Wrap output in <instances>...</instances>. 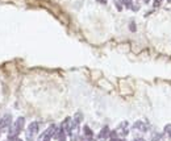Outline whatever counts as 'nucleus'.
<instances>
[{
	"label": "nucleus",
	"mask_w": 171,
	"mask_h": 141,
	"mask_svg": "<svg viewBox=\"0 0 171 141\" xmlns=\"http://www.w3.org/2000/svg\"><path fill=\"white\" fill-rule=\"evenodd\" d=\"M24 127H25V119H24L22 116H20V118L14 121V124L11 127V129H9V140H11V141L16 140L18 133L24 129Z\"/></svg>",
	"instance_id": "1"
},
{
	"label": "nucleus",
	"mask_w": 171,
	"mask_h": 141,
	"mask_svg": "<svg viewBox=\"0 0 171 141\" xmlns=\"http://www.w3.org/2000/svg\"><path fill=\"white\" fill-rule=\"evenodd\" d=\"M37 133H38V123L34 121V123H32L26 129V140L28 141H33Z\"/></svg>",
	"instance_id": "2"
},
{
	"label": "nucleus",
	"mask_w": 171,
	"mask_h": 141,
	"mask_svg": "<svg viewBox=\"0 0 171 141\" xmlns=\"http://www.w3.org/2000/svg\"><path fill=\"white\" fill-rule=\"evenodd\" d=\"M55 131H57V127L55 125H50L45 132H43L42 135H41V139H40V141H50V139L54 136V133H55Z\"/></svg>",
	"instance_id": "3"
},
{
	"label": "nucleus",
	"mask_w": 171,
	"mask_h": 141,
	"mask_svg": "<svg viewBox=\"0 0 171 141\" xmlns=\"http://www.w3.org/2000/svg\"><path fill=\"white\" fill-rule=\"evenodd\" d=\"M11 123H12V116L11 115L3 116L2 120H0V131L9 128V127H11Z\"/></svg>",
	"instance_id": "4"
},
{
	"label": "nucleus",
	"mask_w": 171,
	"mask_h": 141,
	"mask_svg": "<svg viewBox=\"0 0 171 141\" xmlns=\"http://www.w3.org/2000/svg\"><path fill=\"white\" fill-rule=\"evenodd\" d=\"M53 137H54L55 140H58V141H66V132L62 128H57Z\"/></svg>",
	"instance_id": "5"
},
{
	"label": "nucleus",
	"mask_w": 171,
	"mask_h": 141,
	"mask_svg": "<svg viewBox=\"0 0 171 141\" xmlns=\"http://www.w3.org/2000/svg\"><path fill=\"white\" fill-rule=\"evenodd\" d=\"M116 132H117V135L120 133V136H126V135H128V123L124 121V123L116 129Z\"/></svg>",
	"instance_id": "6"
},
{
	"label": "nucleus",
	"mask_w": 171,
	"mask_h": 141,
	"mask_svg": "<svg viewBox=\"0 0 171 141\" xmlns=\"http://www.w3.org/2000/svg\"><path fill=\"white\" fill-rule=\"evenodd\" d=\"M133 128L134 129H137V131H140V132H146L148 131V125H146L144 121H136L134 123V125H133Z\"/></svg>",
	"instance_id": "7"
},
{
	"label": "nucleus",
	"mask_w": 171,
	"mask_h": 141,
	"mask_svg": "<svg viewBox=\"0 0 171 141\" xmlns=\"http://www.w3.org/2000/svg\"><path fill=\"white\" fill-rule=\"evenodd\" d=\"M109 133H111V131H109V127H103V129L100 131V133H99V137L101 140H104L107 137H109Z\"/></svg>",
	"instance_id": "8"
},
{
	"label": "nucleus",
	"mask_w": 171,
	"mask_h": 141,
	"mask_svg": "<svg viewBox=\"0 0 171 141\" xmlns=\"http://www.w3.org/2000/svg\"><path fill=\"white\" fill-rule=\"evenodd\" d=\"M83 132H84L86 137H92V136H94V133H92V131L88 125H84V127H83Z\"/></svg>",
	"instance_id": "9"
},
{
	"label": "nucleus",
	"mask_w": 171,
	"mask_h": 141,
	"mask_svg": "<svg viewBox=\"0 0 171 141\" xmlns=\"http://www.w3.org/2000/svg\"><path fill=\"white\" fill-rule=\"evenodd\" d=\"M151 141H162V135H161V133H154L153 137H151Z\"/></svg>",
	"instance_id": "10"
},
{
	"label": "nucleus",
	"mask_w": 171,
	"mask_h": 141,
	"mask_svg": "<svg viewBox=\"0 0 171 141\" xmlns=\"http://www.w3.org/2000/svg\"><path fill=\"white\" fill-rule=\"evenodd\" d=\"M165 133L169 136V137H171V124H167L165 127Z\"/></svg>",
	"instance_id": "11"
},
{
	"label": "nucleus",
	"mask_w": 171,
	"mask_h": 141,
	"mask_svg": "<svg viewBox=\"0 0 171 141\" xmlns=\"http://www.w3.org/2000/svg\"><path fill=\"white\" fill-rule=\"evenodd\" d=\"M115 4H116V7H117L119 11L123 9V0H115Z\"/></svg>",
	"instance_id": "12"
},
{
	"label": "nucleus",
	"mask_w": 171,
	"mask_h": 141,
	"mask_svg": "<svg viewBox=\"0 0 171 141\" xmlns=\"http://www.w3.org/2000/svg\"><path fill=\"white\" fill-rule=\"evenodd\" d=\"M123 4H125L126 8H133V3H132V0H123Z\"/></svg>",
	"instance_id": "13"
},
{
	"label": "nucleus",
	"mask_w": 171,
	"mask_h": 141,
	"mask_svg": "<svg viewBox=\"0 0 171 141\" xmlns=\"http://www.w3.org/2000/svg\"><path fill=\"white\" fill-rule=\"evenodd\" d=\"M82 119H83V116H82L80 114H76V115H75V118H74V120L76 121V123H80V120H82Z\"/></svg>",
	"instance_id": "14"
},
{
	"label": "nucleus",
	"mask_w": 171,
	"mask_h": 141,
	"mask_svg": "<svg viewBox=\"0 0 171 141\" xmlns=\"http://www.w3.org/2000/svg\"><path fill=\"white\" fill-rule=\"evenodd\" d=\"M161 4H162V0H154V3H153V6H154V8H158Z\"/></svg>",
	"instance_id": "15"
},
{
	"label": "nucleus",
	"mask_w": 171,
	"mask_h": 141,
	"mask_svg": "<svg viewBox=\"0 0 171 141\" xmlns=\"http://www.w3.org/2000/svg\"><path fill=\"white\" fill-rule=\"evenodd\" d=\"M80 141H94V140H92V137H86L84 136V137L80 139Z\"/></svg>",
	"instance_id": "16"
},
{
	"label": "nucleus",
	"mask_w": 171,
	"mask_h": 141,
	"mask_svg": "<svg viewBox=\"0 0 171 141\" xmlns=\"http://www.w3.org/2000/svg\"><path fill=\"white\" fill-rule=\"evenodd\" d=\"M129 27H130V31H132V32H136V25H134V23H132Z\"/></svg>",
	"instance_id": "17"
},
{
	"label": "nucleus",
	"mask_w": 171,
	"mask_h": 141,
	"mask_svg": "<svg viewBox=\"0 0 171 141\" xmlns=\"http://www.w3.org/2000/svg\"><path fill=\"white\" fill-rule=\"evenodd\" d=\"M111 141H124V140H121V139H117V137H115V139H111Z\"/></svg>",
	"instance_id": "18"
},
{
	"label": "nucleus",
	"mask_w": 171,
	"mask_h": 141,
	"mask_svg": "<svg viewBox=\"0 0 171 141\" xmlns=\"http://www.w3.org/2000/svg\"><path fill=\"white\" fill-rule=\"evenodd\" d=\"M97 2H99V3H103V4H105V3H107V0H97Z\"/></svg>",
	"instance_id": "19"
},
{
	"label": "nucleus",
	"mask_w": 171,
	"mask_h": 141,
	"mask_svg": "<svg viewBox=\"0 0 171 141\" xmlns=\"http://www.w3.org/2000/svg\"><path fill=\"white\" fill-rule=\"evenodd\" d=\"M134 141H145V140H144V139H136Z\"/></svg>",
	"instance_id": "20"
},
{
	"label": "nucleus",
	"mask_w": 171,
	"mask_h": 141,
	"mask_svg": "<svg viewBox=\"0 0 171 141\" xmlns=\"http://www.w3.org/2000/svg\"><path fill=\"white\" fill-rule=\"evenodd\" d=\"M144 2H145V3H149V2H150V0H144Z\"/></svg>",
	"instance_id": "21"
},
{
	"label": "nucleus",
	"mask_w": 171,
	"mask_h": 141,
	"mask_svg": "<svg viewBox=\"0 0 171 141\" xmlns=\"http://www.w3.org/2000/svg\"><path fill=\"white\" fill-rule=\"evenodd\" d=\"M14 141H22V140H20V139H16V140H14Z\"/></svg>",
	"instance_id": "22"
}]
</instances>
